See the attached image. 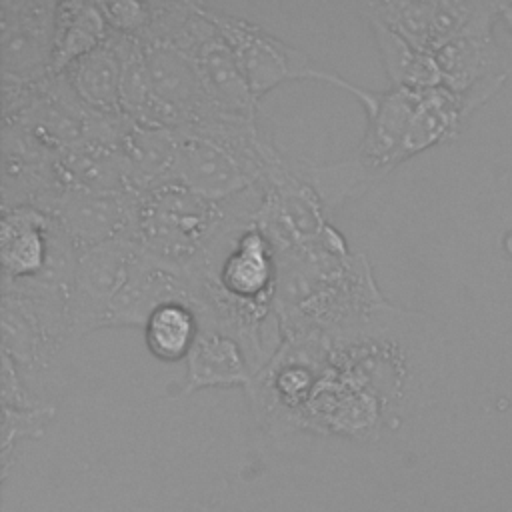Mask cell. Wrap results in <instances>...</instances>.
<instances>
[{"label": "cell", "mask_w": 512, "mask_h": 512, "mask_svg": "<svg viewBox=\"0 0 512 512\" xmlns=\"http://www.w3.org/2000/svg\"><path fill=\"white\" fill-rule=\"evenodd\" d=\"M388 304L368 258L354 252L334 224L314 242L276 250L274 318L280 338L342 336Z\"/></svg>", "instance_id": "obj_1"}, {"label": "cell", "mask_w": 512, "mask_h": 512, "mask_svg": "<svg viewBox=\"0 0 512 512\" xmlns=\"http://www.w3.org/2000/svg\"><path fill=\"white\" fill-rule=\"evenodd\" d=\"M262 182L226 200H214L170 180L136 192L132 238L152 258L182 270H196L212 244L236 218H254Z\"/></svg>", "instance_id": "obj_2"}, {"label": "cell", "mask_w": 512, "mask_h": 512, "mask_svg": "<svg viewBox=\"0 0 512 512\" xmlns=\"http://www.w3.org/2000/svg\"><path fill=\"white\" fill-rule=\"evenodd\" d=\"M176 132L174 180L214 200L254 188L280 156L256 116L222 112L178 126Z\"/></svg>", "instance_id": "obj_3"}, {"label": "cell", "mask_w": 512, "mask_h": 512, "mask_svg": "<svg viewBox=\"0 0 512 512\" xmlns=\"http://www.w3.org/2000/svg\"><path fill=\"white\" fill-rule=\"evenodd\" d=\"M0 292V352L14 360L32 388L72 340L68 294L38 280H2Z\"/></svg>", "instance_id": "obj_4"}, {"label": "cell", "mask_w": 512, "mask_h": 512, "mask_svg": "<svg viewBox=\"0 0 512 512\" xmlns=\"http://www.w3.org/2000/svg\"><path fill=\"white\" fill-rule=\"evenodd\" d=\"M206 14L234 48L244 78L256 100L286 80H316L350 92L364 106L366 114L376 108L380 90L364 88L342 74L324 68L304 50L266 30L258 22L216 10L212 6H206Z\"/></svg>", "instance_id": "obj_5"}, {"label": "cell", "mask_w": 512, "mask_h": 512, "mask_svg": "<svg viewBox=\"0 0 512 512\" xmlns=\"http://www.w3.org/2000/svg\"><path fill=\"white\" fill-rule=\"evenodd\" d=\"M140 38L150 82V104L140 124L178 128L222 114L212 104L198 66L186 48L154 34Z\"/></svg>", "instance_id": "obj_6"}, {"label": "cell", "mask_w": 512, "mask_h": 512, "mask_svg": "<svg viewBox=\"0 0 512 512\" xmlns=\"http://www.w3.org/2000/svg\"><path fill=\"white\" fill-rule=\"evenodd\" d=\"M140 254L132 236H116L78 254L68 294L72 340L104 328L112 302L130 278Z\"/></svg>", "instance_id": "obj_7"}, {"label": "cell", "mask_w": 512, "mask_h": 512, "mask_svg": "<svg viewBox=\"0 0 512 512\" xmlns=\"http://www.w3.org/2000/svg\"><path fill=\"white\" fill-rule=\"evenodd\" d=\"M58 0H0L2 84H34L54 74Z\"/></svg>", "instance_id": "obj_8"}, {"label": "cell", "mask_w": 512, "mask_h": 512, "mask_svg": "<svg viewBox=\"0 0 512 512\" xmlns=\"http://www.w3.org/2000/svg\"><path fill=\"white\" fill-rule=\"evenodd\" d=\"M62 188L58 152L22 124L2 120V208L36 206L50 212Z\"/></svg>", "instance_id": "obj_9"}, {"label": "cell", "mask_w": 512, "mask_h": 512, "mask_svg": "<svg viewBox=\"0 0 512 512\" xmlns=\"http://www.w3.org/2000/svg\"><path fill=\"white\" fill-rule=\"evenodd\" d=\"M134 202L136 192L132 190L64 186L48 214L62 226L80 254L116 236H132Z\"/></svg>", "instance_id": "obj_10"}, {"label": "cell", "mask_w": 512, "mask_h": 512, "mask_svg": "<svg viewBox=\"0 0 512 512\" xmlns=\"http://www.w3.org/2000/svg\"><path fill=\"white\" fill-rule=\"evenodd\" d=\"M506 78L508 72L494 76L462 94H456L442 84L424 88L400 148V162L432 146L458 138L472 114L500 92V88L506 84Z\"/></svg>", "instance_id": "obj_11"}, {"label": "cell", "mask_w": 512, "mask_h": 512, "mask_svg": "<svg viewBox=\"0 0 512 512\" xmlns=\"http://www.w3.org/2000/svg\"><path fill=\"white\" fill-rule=\"evenodd\" d=\"M174 300L194 308L196 284L192 274L160 262L140 248L128 282L112 302L106 326H144L158 306Z\"/></svg>", "instance_id": "obj_12"}, {"label": "cell", "mask_w": 512, "mask_h": 512, "mask_svg": "<svg viewBox=\"0 0 512 512\" xmlns=\"http://www.w3.org/2000/svg\"><path fill=\"white\" fill-rule=\"evenodd\" d=\"M254 376L256 368L242 342L210 322H200L198 336L186 356L180 396L194 394L202 388H248Z\"/></svg>", "instance_id": "obj_13"}, {"label": "cell", "mask_w": 512, "mask_h": 512, "mask_svg": "<svg viewBox=\"0 0 512 512\" xmlns=\"http://www.w3.org/2000/svg\"><path fill=\"white\" fill-rule=\"evenodd\" d=\"M422 98V90L388 86L380 90L378 104L366 114V128L354 152L382 180L400 164V148Z\"/></svg>", "instance_id": "obj_14"}, {"label": "cell", "mask_w": 512, "mask_h": 512, "mask_svg": "<svg viewBox=\"0 0 512 512\" xmlns=\"http://www.w3.org/2000/svg\"><path fill=\"white\" fill-rule=\"evenodd\" d=\"M54 218L36 206L2 208V280H32L46 266Z\"/></svg>", "instance_id": "obj_15"}, {"label": "cell", "mask_w": 512, "mask_h": 512, "mask_svg": "<svg viewBox=\"0 0 512 512\" xmlns=\"http://www.w3.org/2000/svg\"><path fill=\"white\" fill-rule=\"evenodd\" d=\"M120 150L132 192H142L174 180L178 132L172 126L130 122Z\"/></svg>", "instance_id": "obj_16"}, {"label": "cell", "mask_w": 512, "mask_h": 512, "mask_svg": "<svg viewBox=\"0 0 512 512\" xmlns=\"http://www.w3.org/2000/svg\"><path fill=\"white\" fill-rule=\"evenodd\" d=\"M442 86L462 94L474 86L506 74L504 58L494 32L466 34L434 52Z\"/></svg>", "instance_id": "obj_17"}, {"label": "cell", "mask_w": 512, "mask_h": 512, "mask_svg": "<svg viewBox=\"0 0 512 512\" xmlns=\"http://www.w3.org/2000/svg\"><path fill=\"white\" fill-rule=\"evenodd\" d=\"M60 72H64L76 94L90 108L104 114H122V60L108 36L102 44L78 56Z\"/></svg>", "instance_id": "obj_18"}, {"label": "cell", "mask_w": 512, "mask_h": 512, "mask_svg": "<svg viewBox=\"0 0 512 512\" xmlns=\"http://www.w3.org/2000/svg\"><path fill=\"white\" fill-rule=\"evenodd\" d=\"M368 22L374 42L378 46L384 72L388 76V86L406 88H434L440 86V70L432 52L420 50L410 44L404 36L392 30L374 14H362Z\"/></svg>", "instance_id": "obj_19"}, {"label": "cell", "mask_w": 512, "mask_h": 512, "mask_svg": "<svg viewBox=\"0 0 512 512\" xmlns=\"http://www.w3.org/2000/svg\"><path fill=\"white\" fill-rule=\"evenodd\" d=\"M110 26L100 2L58 0L54 72L64 70L72 60L86 54L106 40Z\"/></svg>", "instance_id": "obj_20"}, {"label": "cell", "mask_w": 512, "mask_h": 512, "mask_svg": "<svg viewBox=\"0 0 512 512\" xmlns=\"http://www.w3.org/2000/svg\"><path fill=\"white\" fill-rule=\"evenodd\" d=\"M142 328L146 348L152 356L162 362H176L186 360L198 336L200 322L190 304L174 300L158 306Z\"/></svg>", "instance_id": "obj_21"}, {"label": "cell", "mask_w": 512, "mask_h": 512, "mask_svg": "<svg viewBox=\"0 0 512 512\" xmlns=\"http://www.w3.org/2000/svg\"><path fill=\"white\" fill-rule=\"evenodd\" d=\"M300 166L332 218L348 200L360 196L368 186L378 182V176L354 154L326 164L300 158Z\"/></svg>", "instance_id": "obj_22"}, {"label": "cell", "mask_w": 512, "mask_h": 512, "mask_svg": "<svg viewBox=\"0 0 512 512\" xmlns=\"http://www.w3.org/2000/svg\"><path fill=\"white\" fill-rule=\"evenodd\" d=\"M56 408L52 404L36 408H12L2 406V438H0V462H2V480L8 478L14 448L26 438H40L46 430V424L54 418Z\"/></svg>", "instance_id": "obj_23"}, {"label": "cell", "mask_w": 512, "mask_h": 512, "mask_svg": "<svg viewBox=\"0 0 512 512\" xmlns=\"http://www.w3.org/2000/svg\"><path fill=\"white\" fill-rule=\"evenodd\" d=\"M102 14L110 30L142 36L152 20V2L140 0H104L100 2Z\"/></svg>", "instance_id": "obj_24"}, {"label": "cell", "mask_w": 512, "mask_h": 512, "mask_svg": "<svg viewBox=\"0 0 512 512\" xmlns=\"http://www.w3.org/2000/svg\"><path fill=\"white\" fill-rule=\"evenodd\" d=\"M2 358V368H0V400L2 406H12V408H36V406H44L50 404L46 400H42L26 382V378L22 376V372L18 370V366L14 364V360L0 352Z\"/></svg>", "instance_id": "obj_25"}, {"label": "cell", "mask_w": 512, "mask_h": 512, "mask_svg": "<svg viewBox=\"0 0 512 512\" xmlns=\"http://www.w3.org/2000/svg\"><path fill=\"white\" fill-rule=\"evenodd\" d=\"M500 20L506 24L508 32L512 34V2H502V14Z\"/></svg>", "instance_id": "obj_26"}, {"label": "cell", "mask_w": 512, "mask_h": 512, "mask_svg": "<svg viewBox=\"0 0 512 512\" xmlns=\"http://www.w3.org/2000/svg\"><path fill=\"white\" fill-rule=\"evenodd\" d=\"M192 512H238V510H228L220 504H198Z\"/></svg>", "instance_id": "obj_27"}]
</instances>
